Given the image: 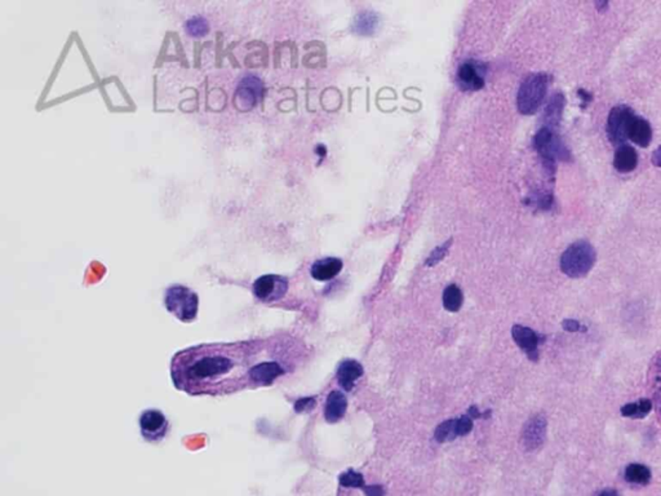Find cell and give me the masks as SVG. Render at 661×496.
<instances>
[{"mask_svg":"<svg viewBox=\"0 0 661 496\" xmlns=\"http://www.w3.org/2000/svg\"><path fill=\"white\" fill-rule=\"evenodd\" d=\"M534 145L537 153L541 155L546 168L552 172H554V163L557 161L570 162L572 159L570 150L563 144L559 136L548 127H543L537 132L534 138Z\"/></svg>","mask_w":661,"mask_h":496,"instance_id":"obj_5","label":"cell"},{"mask_svg":"<svg viewBox=\"0 0 661 496\" xmlns=\"http://www.w3.org/2000/svg\"><path fill=\"white\" fill-rule=\"evenodd\" d=\"M164 304L170 314L181 322H193L198 314V295L191 289L176 285L167 289Z\"/></svg>","mask_w":661,"mask_h":496,"instance_id":"obj_4","label":"cell"},{"mask_svg":"<svg viewBox=\"0 0 661 496\" xmlns=\"http://www.w3.org/2000/svg\"><path fill=\"white\" fill-rule=\"evenodd\" d=\"M549 87V75L544 72L531 74L527 77L518 92L519 111L525 115H532L540 108L543 101L545 99L546 90Z\"/></svg>","mask_w":661,"mask_h":496,"instance_id":"obj_3","label":"cell"},{"mask_svg":"<svg viewBox=\"0 0 661 496\" xmlns=\"http://www.w3.org/2000/svg\"><path fill=\"white\" fill-rule=\"evenodd\" d=\"M562 327L568 333H579V331L585 333L587 331V327L581 325L580 322H578L575 319H564L562 322Z\"/></svg>","mask_w":661,"mask_h":496,"instance_id":"obj_28","label":"cell"},{"mask_svg":"<svg viewBox=\"0 0 661 496\" xmlns=\"http://www.w3.org/2000/svg\"><path fill=\"white\" fill-rule=\"evenodd\" d=\"M633 114L635 111L626 105H619L610 111L606 132H607L608 140L612 144L616 146L626 145V141L628 140L626 129Z\"/></svg>","mask_w":661,"mask_h":496,"instance_id":"obj_6","label":"cell"},{"mask_svg":"<svg viewBox=\"0 0 661 496\" xmlns=\"http://www.w3.org/2000/svg\"><path fill=\"white\" fill-rule=\"evenodd\" d=\"M647 383L651 392L653 406L661 423V349L653 355V361L650 363Z\"/></svg>","mask_w":661,"mask_h":496,"instance_id":"obj_13","label":"cell"},{"mask_svg":"<svg viewBox=\"0 0 661 496\" xmlns=\"http://www.w3.org/2000/svg\"><path fill=\"white\" fill-rule=\"evenodd\" d=\"M597 260V253L594 247L587 241H578L562 253L561 256V271L570 278H582L585 277Z\"/></svg>","mask_w":661,"mask_h":496,"instance_id":"obj_2","label":"cell"},{"mask_svg":"<svg viewBox=\"0 0 661 496\" xmlns=\"http://www.w3.org/2000/svg\"><path fill=\"white\" fill-rule=\"evenodd\" d=\"M653 166L659 167L661 168V146H659L655 152L653 153Z\"/></svg>","mask_w":661,"mask_h":496,"instance_id":"obj_32","label":"cell"},{"mask_svg":"<svg viewBox=\"0 0 661 496\" xmlns=\"http://www.w3.org/2000/svg\"><path fill=\"white\" fill-rule=\"evenodd\" d=\"M287 289L288 282L286 278L274 274L260 277L259 280L253 283L255 296L265 303L280 300L286 295Z\"/></svg>","mask_w":661,"mask_h":496,"instance_id":"obj_7","label":"cell"},{"mask_svg":"<svg viewBox=\"0 0 661 496\" xmlns=\"http://www.w3.org/2000/svg\"><path fill=\"white\" fill-rule=\"evenodd\" d=\"M356 30L359 34H369L375 30L377 25V17L374 13H363L356 19Z\"/></svg>","mask_w":661,"mask_h":496,"instance_id":"obj_24","label":"cell"},{"mask_svg":"<svg viewBox=\"0 0 661 496\" xmlns=\"http://www.w3.org/2000/svg\"><path fill=\"white\" fill-rule=\"evenodd\" d=\"M363 375V367L357 361H345L340 365L337 380L345 390H351L354 381Z\"/></svg>","mask_w":661,"mask_h":496,"instance_id":"obj_18","label":"cell"},{"mask_svg":"<svg viewBox=\"0 0 661 496\" xmlns=\"http://www.w3.org/2000/svg\"><path fill=\"white\" fill-rule=\"evenodd\" d=\"M342 269V262L335 257L318 260L312 266V275L317 280H330L335 278Z\"/></svg>","mask_w":661,"mask_h":496,"instance_id":"obj_16","label":"cell"},{"mask_svg":"<svg viewBox=\"0 0 661 496\" xmlns=\"http://www.w3.org/2000/svg\"><path fill=\"white\" fill-rule=\"evenodd\" d=\"M348 408L347 397L337 390H332L327 398V403L324 407V417L328 423H336L342 419Z\"/></svg>","mask_w":661,"mask_h":496,"instance_id":"obj_15","label":"cell"},{"mask_svg":"<svg viewBox=\"0 0 661 496\" xmlns=\"http://www.w3.org/2000/svg\"><path fill=\"white\" fill-rule=\"evenodd\" d=\"M143 438L150 442H159L168 433V420L158 410H148L140 417Z\"/></svg>","mask_w":661,"mask_h":496,"instance_id":"obj_8","label":"cell"},{"mask_svg":"<svg viewBox=\"0 0 661 496\" xmlns=\"http://www.w3.org/2000/svg\"><path fill=\"white\" fill-rule=\"evenodd\" d=\"M486 69L482 63L466 61L457 72V83L463 90H481L484 84Z\"/></svg>","mask_w":661,"mask_h":496,"instance_id":"obj_10","label":"cell"},{"mask_svg":"<svg viewBox=\"0 0 661 496\" xmlns=\"http://www.w3.org/2000/svg\"><path fill=\"white\" fill-rule=\"evenodd\" d=\"M186 27H188L189 33L191 35H203V34H206V31L208 30L206 21L200 17L191 18L189 21Z\"/></svg>","mask_w":661,"mask_h":496,"instance_id":"obj_26","label":"cell"},{"mask_svg":"<svg viewBox=\"0 0 661 496\" xmlns=\"http://www.w3.org/2000/svg\"><path fill=\"white\" fill-rule=\"evenodd\" d=\"M626 137L632 143L639 145L642 147H647L653 140L651 125L644 118L637 117L635 114H633V117L630 118L629 125H628Z\"/></svg>","mask_w":661,"mask_h":496,"instance_id":"obj_14","label":"cell"},{"mask_svg":"<svg viewBox=\"0 0 661 496\" xmlns=\"http://www.w3.org/2000/svg\"><path fill=\"white\" fill-rule=\"evenodd\" d=\"M259 340L202 344L177 353L170 363L175 387L190 396H223L271 385L286 371L278 361L261 360Z\"/></svg>","mask_w":661,"mask_h":496,"instance_id":"obj_1","label":"cell"},{"mask_svg":"<svg viewBox=\"0 0 661 496\" xmlns=\"http://www.w3.org/2000/svg\"><path fill=\"white\" fill-rule=\"evenodd\" d=\"M511 335H513L514 342L517 343V345L523 352L527 354V357L531 361L539 360V346H540V344L544 343L545 336L536 334L534 330L520 325H516L513 327Z\"/></svg>","mask_w":661,"mask_h":496,"instance_id":"obj_9","label":"cell"},{"mask_svg":"<svg viewBox=\"0 0 661 496\" xmlns=\"http://www.w3.org/2000/svg\"><path fill=\"white\" fill-rule=\"evenodd\" d=\"M365 493H366L367 496H384L385 490L383 486L380 485H371V486H366L363 488Z\"/></svg>","mask_w":661,"mask_h":496,"instance_id":"obj_31","label":"cell"},{"mask_svg":"<svg viewBox=\"0 0 661 496\" xmlns=\"http://www.w3.org/2000/svg\"><path fill=\"white\" fill-rule=\"evenodd\" d=\"M545 435V417L541 415L534 416L525 425V429L522 433V442L528 451H532L539 449L544 443Z\"/></svg>","mask_w":661,"mask_h":496,"instance_id":"obj_12","label":"cell"},{"mask_svg":"<svg viewBox=\"0 0 661 496\" xmlns=\"http://www.w3.org/2000/svg\"><path fill=\"white\" fill-rule=\"evenodd\" d=\"M463 292L456 285L448 286L443 292V305L448 312H457L463 305Z\"/></svg>","mask_w":661,"mask_h":496,"instance_id":"obj_22","label":"cell"},{"mask_svg":"<svg viewBox=\"0 0 661 496\" xmlns=\"http://www.w3.org/2000/svg\"><path fill=\"white\" fill-rule=\"evenodd\" d=\"M624 477H626V481L628 483L646 486V485H648L650 481H651V470H650L648 467L644 465V464L633 463V464H629V465L626 467Z\"/></svg>","mask_w":661,"mask_h":496,"instance_id":"obj_20","label":"cell"},{"mask_svg":"<svg viewBox=\"0 0 661 496\" xmlns=\"http://www.w3.org/2000/svg\"><path fill=\"white\" fill-rule=\"evenodd\" d=\"M340 485L344 488H365L367 485L365 483V479L360 473H357L354 470H348L347 473L340 476Z\"/></svg>","mask_w":661,"mask_h":496,"instance_id":"obj_25","label":"cell"},{"mask_svg":"<svg viewBox=\"0 0 661 496\" xmlns=\"http://www.w3.org/2000/svg\"><path fill=\"white\" fill-rule=\"evenodd\" d=\"M314 405H315V398H303V399H298L296 402L295 410L297 413H303V411H308V410L313 408Z\"/></svg>","mask_w":661,"mask_h":496,"instance_id":"obj_29","label":"cell"},{"mask_svg":"<svg viewBox=\"0 0 661 496\" xmlns=\"http://www.w3.org/2000/svg\"><path fill=\"white\" fill-rule=\"evenodd\" d=\"M457 422V432L459 435H466L473 429V417L472 416H461L460 419H456Z\"/></svg>","mask_w":661,"mask_h":496,"instance_id":"obj_27","label":"cell"},{"mask_svg":"<svg viewBox=\"0 0 661 496\" xmlns=\"http://www.w3.org/2000/svg\"><path fill=\"white\" fill-rule=\"evenodd\" d=\"M637 164H638V154L635 152V147L629 145H621L617 147L615 158H614V166L616 171L621 173L635 171Z\"/></svg>","mask_w":661,"mask_h":496,"instance_id":"obj_17","label":"cell"},{"mask_svg":"<svg viewBox=\"0 0 661 496\" xmlns=\"http://www.w3.org/2000/svg\"><path fill=\"white\" fill-rule=\"evenodd\" d=\"M597 496H620L615 488H603Z\"/></svg>","mask_w":661,"mask_h":496,"instance_id":"obj_33","label":"cell"},{"mask_svg":"<svg viewBox=\"0 0 661 496\" xmlns=\"http://www.w3.org/2000/svg\"><path fill=\"white\" fill-rule=\"evenodd\" d=\"M653 407L651 399L644 398L633 403H626V406L621 407V415L632 417V419H642L650 414Z\"/></svg>","mask_w":661,"mask_h":496,"instance_id":"obj_21","label":"cell"},{"mask_svg":"<svg viewBox=\"0 0 661 496\" xmlns=\"http://www.w3.org/2000/svg\"><path fill=\"white\" fill-rule=\"evenodd\" d=\"M262 96V84L256 77H247L237 88V106L241 110H250Z\"/></svg>","mask_w":661,"mask_h":496,"instance_id":"obj_11","label":"cell"},{"mask_svg":"<svg viewBox=\"0 0 661 496\" xmlns=\"http://www.w3.org/2000/svg\"><path fill=\"white\" fill-rule=\"evenodd\" d=\"M566 99L561 92L555 93L550 101L546 105L545 113H544V119H545V127L553 129L561 123L562 119L563 109H564Z\"/></svg>","mask_w":661,"mask_h":496,"instance_id":"obj_19","label":"cell"},{"mask_svg":"<svg viewBox=\"0 0 661 496\" xmlns=\"http://www.w3.org/2000/svg\"><path fill=\"white\" fill-rule=\"evenodd\" d=\"M456 437H459L456 419H454V420H447L445 423L439 424L437 431H436V440H437L438 442L452 441V440H455Z\"/></svg>","mask_w":661,"mask_h":496,"instance_id":"obj_23","label":"cell"},{"mask_svg":"<svg viewBox=\"0 0 661 496\" xmlns=\"http://www.w3.org/2000/svg\"><path fill=\"white\" fill-rule=\"evenodd\" d=\"M447 246H448V243L442 246V247H438L434 253H431V256H430L429 259H428V262H427V265L431 266V265H434V264L440 262V260L443 259V256L446 255Z\"/></svg>","mask_w":661,"mask_h":496,"instance_id":"obj_30","label":"cell"}]
</instances>
